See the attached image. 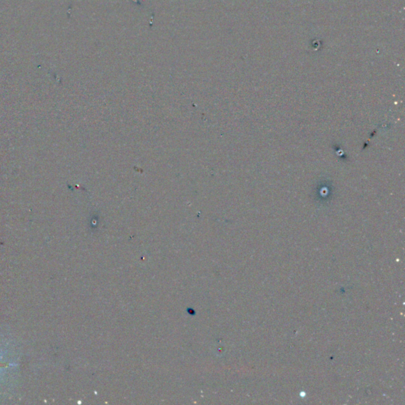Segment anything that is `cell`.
<instances>
[{"label": "cell", "instance_id": "obj_1", "mask_svg": "<svg viewBox=\"0 0 405 405\" xmlns=\"http://www.w3.org/2000/svg\"><path fill=\"white\" fill-rule=\"evenodd\" d=\"M13 364L10 363V362H4L0 361V369L3 368L9 367L10 366H12Z\"/></svg>", "mask_w": 405, "mask_h": 405}]
</instances>
